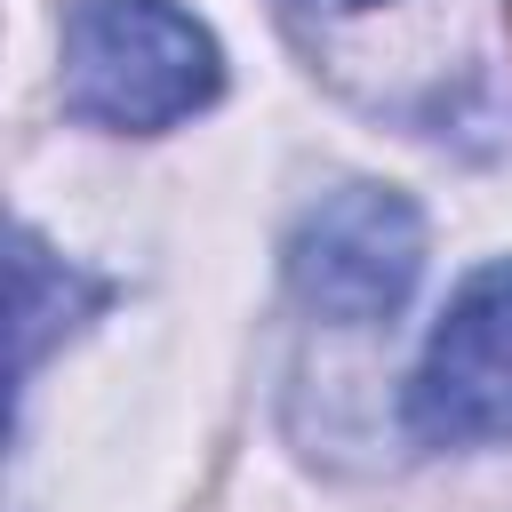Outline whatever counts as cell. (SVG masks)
Returning a JSON list of instances; mask_svg holds the SVG:
<instances>
[{
    "mask_svg": "<svg viewBox=\"0 0 512 512\" xmlns=\"http://www.w3.org/2000/svg\"><path fill=\"white\" fill-rule=\"evenodd\" d=\"M408 432L424 448L512 440V256L480 264L448 296V312L408 376Z\"/></svg>",
    "mask_w": 512,
    "mask_h": 512,
    "instance_id": "3957f363",
    "label": "cell"
},
{
    "mask_svg": "<svg viewBox=\"0 0 512 512\" xmlns=\"http://www.w3.org/2000/svg\"><path fill=\"white\" fill-rule=\"evenodd\" d=\"M424 272V216L392 184H336L288 232V288L320 320H392Z\"/></svg>",
    "mask_w": 512,
    "mask_h": 512,
    "instance_id": "7a4b0ae2",
    "label": "cell"
},
{
    "mask_svg": "<svg viewBox=\"0 0 512 512\" xmlns=\"http://www.w3.org/2000/svg\"><path fill=\"white\" fill-rule=\"evenodd\" d=\"M224 56L176 0H80L64 16V112L120 136H160L208 112Z\"/></svg>",
    "mask_w": 512,
    "mask_h": 512,
    "instance_id": "6da1fadb",
    "label": "cell"
},
{
    "mask_svg": "<svg viewBox=\"0 0 512 512\" xmlns=\"http://www.w3.org/2000/svg\"><path fill=\"white\" fill-rule=\"evenodd\" d=\"M504 32H512V8H504Z\"/></svg>",
    "mask_w": 512,
    "mask_h": 512,
    "instance_id": "8992f818",
    "label": "cell"
},
{
    "mask_svg": "<svg viewBox=\"0 0 512 512\" xmlns=\"http://www.w3.org/2000/svg\"><path fill=\"white\" fill-rule=\"evenodd\" d=\"M296 8H312V16H328V24H352V16H376V8H392V0H296Z\"/></svg>",
    "mask_w": 512,
    "mask_h": 512,
    "instance_id": "5b68a950",
    "label": "cell"
},
{
    "mask_svg": "<svg viewBox=\"0 0 512 512\" xmlns=\"http://www.w3.org/2000/svg\"><path fill=\"white\" fill-rule=\"evenodd\" d=\"M96 304H104V280L72 272L64 256H48V248L24 232V240H16V376H32L40 352H48L56 336H72Z\"/></svg>",
    "mask_w": 512,
    "mask_h": 512,
    "instance_id": "277c9868",
    "label": "cell"
}]
</instances>
